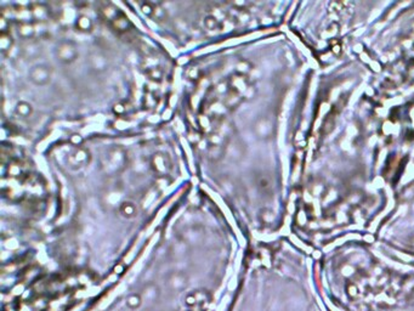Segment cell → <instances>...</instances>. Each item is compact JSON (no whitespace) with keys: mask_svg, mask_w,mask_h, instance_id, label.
Segmentation results:
<instances>
[{"mask_svg":"<svg viewBox=\"0 0 414 311\" xmlns=\"http://www.w3.org/2000/svg\"><path fill=\"white\" fill-rule=\"evenodd\" d=\"M128 167V153L121 146H113L102 154L100 169L107 176H116Z\"/></svg>","mask_w":414,"mask_h":311,"instance_id":"cell-1","label":"cell"},{"mask_svg":"<svg viewBox=\"0 0 414 311\" xmlns=\"http://www.w3.org/2000/svg\"><path fill=\"white\" fill-rule=\"evenodd\" d=\"M100 14L102 18L113 31L119 34H128L134 30V24L129 20V17L123 12L118 6L113 3H101Z\"/></svg>","mask_w":414,"mask_h":311,"instance_id":"cell-2","label":"cell"},{"mask_svg":"<svg viewBox=\"0 0 414 311\" xmlns=\"http://www.w3.org/2000/svg\"><path fill=\"white\" fill-rule=\"evenodd\" d=\"M91 158H93V156H91L89 148L84 147V146H79V147H74L67 154L66 163H67V167L69 169L81 170L85 167L89 166Z\"/></svg>","mask_w":414,"mask_h":311,"instance_id":"cell-3","label":"cell"},{"mask_svg":"<svg viewBox=\"0 0 414 311\" xmlns=\"http://www.w3.org/2000/svg\"><path fill=\"white\" fill-rule=\"evenodd\" d=\"M150 166L157 177L169 176L174 168L172 157L165 152H156L151 156Z\"/></svg>","mask_w":414,"mask_h":311,"instance_id":"cell-4","label":"cell"},{"mask_svg":"<svg viewBox=\"0 0 414 311\" xmlns=\"http://www.w3.org/2000/svg\"><path fill=\"white\" fill-rule=\"evenodd\" d=\"M55 57L63 65H71L79 57L78 45L73 40H61L55 47Z\"/></svg>","mask_w":414,"mask_h":311,"instance_id":"cell-5","label":"cell"},{"mask_svg":"<svg viewBox=\"0 0 414 311\" xmlns=\"http://www.w3.org/2000/svg\"><path fill=\"white\" fill-rule=\"evenodd\" d=\"M226 84L230 93L236 95L242 100H244L251 91V84H249L246 75L238 74V73H233L231 77L227 78Z\"/></svg>","mask_w":414,"mask_h":311,"instance_id":"cell-6","label":"cell"},{"mask_svg":"<svg viewBox=\"0 0 414 311\" xmlns=\"http://www.w3.org/2000/svg\"><path fill=\"white\" fill-rule=\"evenodd\" d=\"M52 78V68L46 63H38L28 72V79L38 87H44L51 82Z\"/></svg>","mask_w":414,"mask_h":311,"instance_id":"cell-7","label":"cell"},{"mask_svg":"<svg viewBox=\"0 0 414 311\" xmlns=\"http://www.w3.org/2000/svg\"><path fill=\"white\" fill-rule=\"evenodd\" d=\"M139 6H140V10L145 16H147L148 18L153 20L154 22H160L167 21L168 18V12H167L165 9L163 8L162 4L159 3H153V2H140L139 3Z\"/></svg>","mask_w":414,"mask_h":311,"instance_id":"cell-8","label":"cell"},{"mask_svg":"<svg viewBox=\"0 0 414 311\" xmlns=\"http://www.w3.org/2000/svg\"><path fill=\"white\" fill-rule=\"evenodd\" d=\"M28 11L34 22H45L50 18V9L43 3H34L28 6Z\"/></svg>","mask_w":414,"mask_h":311,"instance_id":"cell-9","label":"cell"},{"mask_svg":"<svg viewBox=\"0 0 414 311\" xmlns=\"http://www.w3.org/2000/svg\"><path fill=\"white\" fill-rule=\"evenodd\" d=\"M17 34L22 39H33L37 36L36 22L24 20L20 21L17 24Z\"/></svg>","mask_w":414,"mask_h":311,"instance_id":"cell-10","label":"cell"},{"mask_svg":"<svg viewBox=\"0 0 414 311\" xmlns=\"http://www.w3.org/2000/svg\"><path fill=\"white\" fill-rule=\"evenodd\" d=\"M74 30L80 33H91L94 31V21L88 15H79L74 21Z\"/></svg>","mask_w":414,"mask_h":311,"instance_id":"cell-11","label":"cell"},{"mask_svg":"<svg viewBox=\"0 0 414 311\" xmlns=\"http://www.w3.org/2000/svg\"><path fill=\"white\" fill-rule=\"evenodd\" d=\"M144 69H145V73H146L147 77L150 78L152 82H157V83H159V82L163 81L164 72L159 65H156V62L151 63L146 60V66H144Z\"/></svg>","mask_w":414,"mask_h":311,"instance_id":"cell-12","label":"cell"},{"mask_svg":"<svg viewBox=\"0 0 414 311\" xmlns=\"http://www.w3.org/2000/svg\"><path fill=\"white\" fill-rule=\"evenodd\" d=\"M15 116L20 119H28L33 114V106L27 101H18L14 110Z\"/></svg>","mask_w":414,"mask_h":311,"instance_id":"cell-13","label":"cell"},{"mask_svg":"<svg viewBox=\"0 0 414 311\" xmlns=\"http://www.w3.org/2000/svg\"><path fill=\"white\" fill-rule=\"evenodd\" d=\"M137 207L134 202L131 201H124L119 205V213L122 217L126 219H132L137 215Z\"/></svg>","mask_w":414,"mask_h":311,"instance_id":"cell-14","label":"cell"},{"mask_svg":"<svg viewBox=\"0 0 414 311\" xmlns=\"http://www.w3.org/2000/svg\"><path fill=\"white\" fill-rule=\"evenodd\" d=\"M14 44L15 40L10 33H0V53L3 55H8Z\"/></svg>","mask_w":414,"mask_h":311,"instance_id":"cell-15","label":"cell"},{"mask_svg":"<svg viewBox=\"0 0 414 311\" xmlns=\"http://www.w3.org/2000/svg\"><path fill=\"white\" fill-rule=\"evenodd\" d=\"M203 26L207 28L208 31L214 32V31H220L221 28H223V23H221V21L216 17V16L207 15L203 20Z\"/></svg>","mask_w":414,"mask_h":311,"instance_id":"cell-16","label":"cell"},{"mask_svg":"<svg viewBox=\"0 0 414 311\" xmlns=\"http://www.w3.org/2000/svg\"><path fill=\"white\" fill-rule=\"evenodd\" d=\"M96 61L97 63L94 66V69H100V71H103V69L106 68L107 66V60L105 59V56L100 55V54H94L93 56H91L90 59V62H94Z\"/></svg>","mask_w":414,"mask_h":311,"instance_id":"cell-17","label":"cell"},{"mask_svg":"<svg viewBox=\"0 0 414 311\" xmlns=\"http://www.w3.org/2000/svg\"><path fill=\"white\" fill-rule=\"evenodd\" d=\"M0 33H10V20L4 14L0 15Z\"/></svg>","mask_w":414,"mask_h":311,"instance_id":"cell-18","label":"cell"},{"mask_svg":"<svg viewBox=\"0 0 414 311\" xmlns=\"http://www.w3.org/2000/svg\"><path fill=\"white\" fill-rule=\"evenodd\" d=\"M69 144L73 145L74 147H79V146H81L84 144V139L83 136L80 134H78V133H74V134H72L69 136Z\"/></svg>","mask_w":414,"mask_h":311,"instance_id":"cell-19","label":"cell"},{"mask_svg":"<svg viewBox=\"0 0 414 311\" xmlns=\"http://www.w3.org/2000/svg\"><path fill=\"white\" fill-rule=\"evenodd\" d=\"M113 112L116 114H118V116H123L126 112V106L124 102H117L115 103V106H113Z\"/></svg>","mask_w":414,"mask_h":311,"instance_id":"cell-20","label":"cell"}]
</instances>
